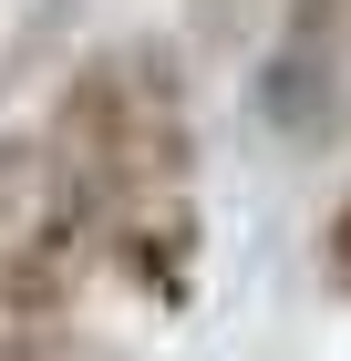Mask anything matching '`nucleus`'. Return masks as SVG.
Returning <instances> with one entry per match:
<instances>
[{
    "mask_svg": "<svg viewBox=\"0 0 351 361\" xmlns=\"http://www.w3.org/2000/svg\"><path fill=\"white\" fill-rule=\"evenodd\" d=\"M52 155L73 166L62 186L93 217L104 207H176V186H186V93H176V62L145 52V42L93 52L62 83Z\"/></svg>",
    "mask_w": 351,
    "mask_h": 361,
    "instance_id": "nucleus-1",
    "label": "nucleus"
},
{
    "mask_svg": "<svg viewBox=\"0 0 351 361\" xmlns=\"http://www.w3.org/2000/svg\"><path fill=\"white\" fill-rule=\"evenodd\" d=\"M351 104V0H290V31H279L269 73H258V114L279 135L321 145Z\"/></svg>",
    "mask_w": 351,
    "mask_h": 361,
    "instance_id": "nucleus-2",
    "label": "nucleus"
},
{
    "mask_svg": "<svg viewBox=\"0 0 351 361\" xmlns=\"http://www.w3.org/2000/svg\"><path fill=\"white\" fill-rule=\"evenodd\" d=\"M321 258H331V289H351V196H341V217H331V238H321Z\"/></svg>",
    "mask_w": 351,
    "mask_h": 361,
    "instance_id": "nucleus-3",
    "label": "nucleus"
}]
</instances>
